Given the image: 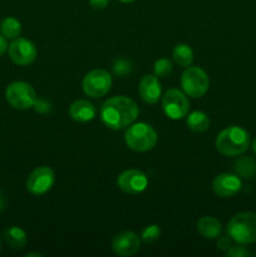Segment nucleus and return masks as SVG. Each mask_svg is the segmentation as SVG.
<instances>
[{
    "label": "nucleus",
    "instance_id": "obj_5",
    "mask_svg": "<svg viewBox=\"0 0 256 257\" xmlns=\"http://www.w3.org/2000/svg\"><path fill=\"white\" fill-rule=\"evenodd\" d=\"M5 97L8 103L15 109L25 110L34 107L38 97L34 88L25 82H13L10 83L5 90Z\"/></svg>",
    "mask_w": 256,
    "mask_h": 257
},
{
    "label": "nucleus",
    "instance_id": "obj_21",
    "mask_svg": "<svg viewBox=\"0 0 256 257\" xmlns=\"http://www.w3.org/2000/svg\"><path fill=\"white\" fill-rule=\"evenodd\" d=\"M0 32L7 39H17L22 33V24L18 19L13 17L5 18L0 24Z\"/></svg>",
    "mask_w": 256,
    "mask_h": 257
},
{
    "label": "nucleus",
    "instance_id": "obj_34",
    "mask_svg": "<svg viewBox=\"0 0 256 257\" xmlns=\"http://www.w3.org/2000/svg\"><path fill=\"white\" fill-rule=\"evenodd\" d=\"M0 250H2V236H0Z\"/></svg>",
    "mask_w": 256,
    "mask_h": 257
},
{
    "label": "nucleus",
    "instance_id": "obj_14",
    "mask_svg": "<svg viewBox=\"0 0 256 257\" xmlns=\"http://www.w3.org/2000/svg\"><path fill=\"white\" fill-rule=\"evenodd\" d=\"M138 92L143 102L155 104L161 98V83L156 75H145L138 85Z\"/></svg>",
    "mask_w": 256,
    "mask_h": 257
},
{
    "label": "nucleus",
    "instance_id": "obj_18",
    "mask_svg": "<svg viewBox=\"0 0 256 257\" xmlns=\"http://www.w3.org/2000/svg\"><path fill=\"white\" fill-rule=\"evenodd\" d=\"M187 127L190 128L192 132H205V131H207L208 127H210V118H208V115L206 114V113L196 110V112H192L191 114H188Z\"/></svg>",
    "mask_w": 256,
    "mask_h": 257
},
{
    "label": "nucleus",
    "instance_id": "obj_28",
    "mask_svg": "<svg viewBox=\"0 0 256 257\" xmlns=\"http://www.w3.org/2000/svg\"><path fill=\"white\" fill-rule=\"evenodd\" d=\"M109 0H89V4L93 9H104L105 7L108 5Z\"/></svg>",
    "mask_w": 256,
    "mask_h": 257
},
{
    "label": "nucleus",
    "instance_id": "obj_27",
    "mask_svg": "<svg viewBox=\"0 0 256 257\" xmlns=\"http://www.w3.org/2000/svg\"><path fill=\"white\" fill-rule=\"evenodd\" d=\"M232 238L230 237V236H222V237L218 238L217 241V247L220 248V250H223V251H227L228 248L232 246Z\"/></svg>",
    "mask_w": 256,
    "mask_h": 257
},
{
    "label": "nucleus",
    "instance_id": "obj_20",
    "mask_svg": "<svg viewBox=\"0 0 256 257\" xmlns=\"http://www.w3.org/2000/svg\"><path fill=\"white\" fill-rule=\"evenodd\" d=\"M236 175L242 178H251L256 173V161L251 157L238 158L235 162Z\"/></svg>",
    "mask_w": 256,
    "mask_h": 257
},
{
    "label": "nucleus",
    "instance_id": "obj_24",
    "mask_svg": "<svg viewBox=\"0 0 256 257\" xmlns=\"http://www.w3.org/2000/svg\"><path fill=\"white\" fill-rule=\"evenodd\" d=\"M113 72L118 77H124V75L130 74L132 72V64L125 59H118L113 64Z\"/></svg>",
    "mask_w": 256,
    "mask_h": 257
},
{
    "label": "nucleus",
    "instance_id": "obj_23",
    "mask_svg": "<svg viewBox=\"0 0 256 257\" xmlns=\"http://www.w3.org/2000/svg\"><path fill=\"white\" fill-rule=\"evenodd\" d=\"M161 236V228L157 225H150L141 233V240L145 243H153Z\"/></svg>",
    "mask_w": 256,
    "mask_h": 257
},
{
    "label": "nucleus",
    "instance_id": "obj_3",
    "mask_svg": "<svg viewBox=\"0 0 256 257\" xmlns=\"http://www.w3.org/2000/svg\"><path fill=\"white\" fill-rule=\"evenodd\" d=\"M227 233L240 245L256 242V213L241 212L227 223Z\"/></svg>",
    "mask_w": 256,
    "mask_h": 257
},
{
    "label": "nucleus",
    "instance_id": "obj_10",
    "mask_svg": "<svg viewBox=\"0 0 256 257\" xmlns=\"http://www.w3.org/2000/svg\"><path fill=\"white\" fill-rule=\"evenodd\" d=\"M9 58L18 65H29L37 59V48L30 40L17 38L8 47Z\"/></svg>",
    "mask_w": 256,
    "mask_h": 257
},
{
    "label": "nucleus",
    "instance_id": "obj_22",
    "mask_svg": "<svg viewBox=\"0 0 256 257\" xmlns=\"http://www.w3.org/2000/svg\"><path fill=\"white\" fill-rule=\"evenodd\" d=\"M153 72L157 78H165L167 75L171 74L172 72V63L167 58H162V59H158L157 62L153 65Z\"/></svg>",
    "mask_w": 256,
    "mask_h": 257
},
{
    "label": "nucleus",
    "instance_id": "obj_9",
    "mask_svg": "<svg viewBox=\"0 0 256 257\" xmlns=\"http://www.w3.org/2000/svg\"><path fill=\"white\" fill-rule=\"evenodd\" d=\"M55 182V175L53 170L47 166L35 168L27 180V188L32 195L42 196L53 187Z\"/></svg>",
    "mask_w": 256,
    "mask_h": 257
},
{
    "label": "nucleus",
    "instance_id": "obj_25",
    "mask_svg": "<svg viewBox=\"0 0 256 257\" xmlns=\"http://www.w3.org/2000/svg\"><path fill=\"white\" fill-rule=\"evenodd\" d=\"M250 255V251L243 247V246H231L226 251V256L227 257H248Z\"/></svg>",
    "mask_w": 256,
    "mask_h": 257
},
{
    "label": "nucleus",
    "instance_id": "obj_29",
    "mask_svg": "<svg viewBox=\"0 0 256 257\" xmlns=\"http://www.w3.org/2000/svg\"><path fill=\"white\" fill-rule=\"evenodd\" d=\"M8 49V43H7V38L4 35H0V57L7 52Z\"/></svg>",
    "mask_w": 256,
    "mask_h": 257
},
{
    "label": "nucleus",
    "instance_id": "obj_12",
    "mask_svg": "<svg viewBox=\"0 0 256 257\" xmlns=\"http://www.w3.org/2000/svg\"><path fill=\"white\" fill-rule=\"evenodd\" d=\"M141 238L132 231H123L113 237L112 250L118 256H132L140 251Z\"/></svg>",
    "mask_w": 256,
    "mask_h": 257
},
{
    "label": "nucleus",
    "instance_id": "obj_30",
    "mask_svg": "<svg viewBox=\"0 0 256 257\" xmlns=\"http://www.w3.org/2000/svg\"><path fill=\"white\" fill-rule=\"evenodd\" d=\"M4 206H5V202H4V198H3V196L0 195V211L3 210V208H4Z\"/></svg>",
    "mask_w": 256,
    "mask_h": 257
},
{
    "label": "nucleus",
    "instance_id": "obj_32",
    "mask_svg": "<svg viewBox=\"0 0 256 257\" xmlns=\"http://www.w3.org/2000/svg\"><path fill=\"white\" fill-rule=\"evenodd\" d=\"M30 256H37V257H42V255H40V253H27V255H25V257H30Z\"/></svg>",
    "mask_w": 256,
    "mask_h": 257
},
{
    "label": "nucleus",
    "instance_id": "obj_16",
    "mask_svg": "<svg viewBox=\"0 0 256 257\" xmlns=\"http://www.w3.org/2000/svg\"><path fill=\"white\" fill-rule=\"evenodd\" d=\"M197 231L205 238H216L222 231V226L217 218L212 216H203L197 221Z\"/></svg>",
    "mask_w": 256,
    "mask_h": 257
},
{
    "label": "nucleus",
    "instance_id": "obj_17",
    "mask_svg": "<svg viewBox=\"0 0 256 257\" xmlns=\"http://www.w3.org/2000/svg\"><path fill=\"white\" fill-rule=\"evenodd\" d=\"M4 240L7 245L13 250H22L27 245L28 236L23 228L18 227V226H12L5 230Z\"/></svg>",
    "mask_w": 256,
    "mask_h": 257
},
{
    "label": "nucleus",
    "instance_id": "obj_19",
    "mask_svg": "<svg viewBox=\"0 0 256 257\" xmlns=\"http://www.w3.org/2000/svg\"><path fill=\"white\" fill-rule=\"evenodd\" d=\"M173 60L181 67H190L193 62V52L190 45L187 44H177L172 53Z\"/></svg>",
    "mask_w": 256,
    "mask_h": 257
},
{
    "label": "nucleus",
    "instance_id": "obj_11",
    "mask_svg": "<svg viewBox=\"0 0 256 257\" xmlns=\"http://www.w3.org/2000/svg\"><path fill=\"white\" fill-rule=\"evenodd\" d=\"M117 185L123 192L137 195L147 188L148 178L142 171L127 170L118 176Z\"/></svg>",
    "mask_w": 256,
    "mask_h": 257
},
{
    "label": "nucleus",
    "instance_id": "obj_26",
    "mask_svg": "<svg viewBox=\"0 0 256 257\" xmlns=\"http://www.w3.org/2000/svg\"><path fill=\"white\" fill-rule=\"evenodd\" d=\"M34 108L38 113H48L50 110V103L45 99H39L38 98L34 104Z\"/></svg>",
    "mask_w": 256,
    "mask_h": 257
},
{
    "label": "nucleus",
    "instance_id": "obj_13",
    "mask_svg": "<svg viewBox=\"0 0 256 257\" xmlns=\"http://www.w3.org/2000/svg\"><path fill=\"white\" fill-rule=\"evenodd\" d=\"M241 186L242 183H241L238 176L232 175V173H221V175L216 176L212 182L213 192L223 198L235 196L241 190Z\"/></svg>",
    "mask_w": 256,
    "mask_h": 257
},
{
    "label": "nucleus",
    "instance_id": "obj_8",
    "mask_svg": "<svg viewBox=\"0 0 256 257\" xmlns=\"http://www.w3.org/2000/svg\"><path fill=\"white\" fill-rule=\"evenodd\" d=\"M162 108L165 114L171 119H182L190 109V102L185 93L181 90L168 89L162 98Z\"/></svg>",
    "mask_w": 256,
    "mask_h": 257
},
{
    "label": "nucleus",
    "instance_id": "obj_33",
    "mask_svg": "<svg viewBox=\"0 0 256 257\" xmlns=\"http://www.w3.org/2000/svg\"><path fill=\"white\" fill-rule=\"evenodd\" d=\"M119 2H122V3H132V2H135V0H119Z\"/></svg>",
    "mask_w": 256,
    "mask_h": 257
},
{
    "label": "nucleus",
    "instance_id": "obj_4",
    "mask_svg": "<svg viewBox=\"0 0 256 257\" xmlns=\"http://www.w3.org/2000/svg\"><path fill=\"white\" fill-rule=\"evenodd\" d=\"M125 145L136 152H147L157 143V133L147 123H135L128 127L124 135Z\"/></svg>",
    "mask_w": 256,
    "mask_h": 257
},
{
    "label": "nucleus",
    "instance_id": "obj_1",
    "mask_svg": "<svg viewBox=\"0 0 256 257\" xmlns=\"http://www.w3.org/2000/svg\"><path fill=\"white\" fill-rule=\"evenodd\" d=\"M140 109L136 102L124 95L109 98L100 108L102 122L110 130H124L137 119Z\"/></svg>",
    "mask_w": 256,
    "mask_h": 257
},
{
    "label": "nucleus",
    "instance_id": "obj_7",
    "mask_svg": "<svg viewBox=\"0 0 256 257\" xmlns=\"http://www.w3.org/2000/svg\"><path fill=\"white\" fill-rule=\"evenodd\" d=\"M110 87H112V77L104 69L90 70L83 79V90L88 97H103L109 92Z\"/></svg>",
    "mask_w": 256,
    "mask_h": 257
},
{
    "label": "nucleus",
    "instance_id": "obj_15",
    "mask_svg": "<svg viewBox=\"0 0 256 257\" xmlns=\"http://www.w3.org/2000/svg\"><path fill=\"white\" fill-rule=\"evenodd\" d=\"M69 115L77 122H89L95 117V108L88 100H75L69 107Z\"/></svg>",
    "mask_w": 256,
    "mask_h": 257
},
{
    "label": "nucleus",
    "instance_id": "obj_2",
    "mask_svg": "<svg viewBox=\"0 0 256 257\" xmlns=\"http://www.w3.org/2000/svg\"><path fill=\"white\" fill-rule=\"evenodd\" d=\"M250 146V136L247 131L238 125H231L218 133L216 138V148L227 157H236L247 151Z\"/></svg>",
    "mask_w": 256,
    "mask_h": 257
},
{
    "label": "nucleus",
    "instance_id": "obj_6",
    "mask_svg": "<svg viewBox=\"0 0 256 257\" xmlns=\"http://www.w3.org/2000/svg\"><path fill=\"white\" fill-rule=\"evenodd\" d=\"M181 85L183 92L192 98H200L205 94L210 87L208 75L202 68L187 67L181 77Z\"/></svg>",
    "mask_w": 256,
    "mask_h": 257
},
{
    "label": "nucleus",
    "instance_id": "obj_31",
    "mask_svg": "<svg viewBox=\"0 0 256 257\" xmlns=\"http://www.w3.org/2000/svg\"><path fill=\"white\" fill-rule=\"evenodd\" d=\"M251 146H252V151H253V153H255V155H256V138H255V140L252 141V145H251Z\"/></svg>",
    "mask_w": 256,
    "mask_h": 257
}]
</instances>
